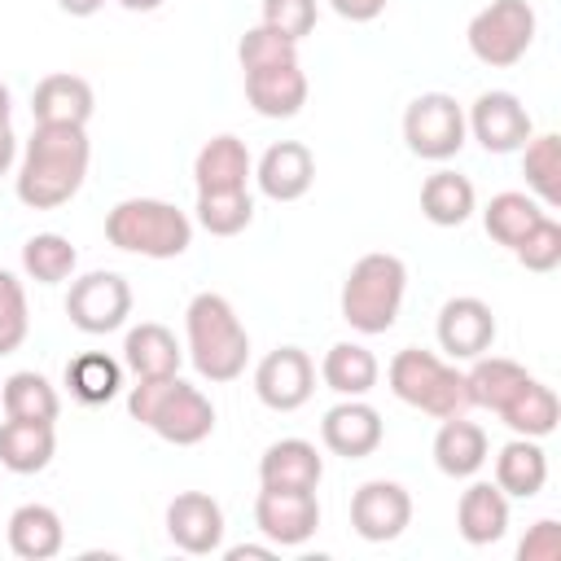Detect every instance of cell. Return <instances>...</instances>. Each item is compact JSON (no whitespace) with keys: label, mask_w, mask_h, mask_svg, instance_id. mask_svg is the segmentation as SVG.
I'll list each match as a JSON object with an SVG mask.
<instances>
[{"label":"cell","mask_w":561,"mask_h":561,"mask_svg":"<svg viewBox=\"0 0 561 561\" xmlns=\"http://www.w3.org/2000/svg\"><path fill=\"white\" fill-rule=\"evenodd\" d=\"M127 412L149 425L162 443H175V447H193L202 438H210L215 430V408L210 399L180 381L175 373L171 377H136L131 394H127Z\"/></svg>","instance_id":"obj_2"},{"label":"cell","mask_w":561,"mask_h":561,"mask_svg":"<svg viewBox=\"0 0 561 561\" xmlns=\"http://www.w3.org/2000/svg\"><path fill=\"white\" fill-rule=\"evenodd\" d=\"M13 158H18V140H13V131H9V123L0 127V175L13 167Z\"/></svg>","instance_id":"obj_45"},{"label":"cell","mask_w":561,"mask_h":561,"mask_svg":"<svg viewBox=\"0 0 561 561\" xmlns=\"http://www.w3.org/2000/svg\"><path fill=\"white\" fill-rule=\"evenodd\" d=\"M66 548V526L48 504H22L9 517V552L22 561H48Z\"/></svg>","instance_id":"obj_23"},{"label":"cell","mask_w":561,"mask_h":561,"mask_svg":"<svg viewBox=\"0 0 561 561\" xmlns=\"http://www.w3.org/2000/svg\"><path fill=\"white\" fill-rule=\"evenodd\" d=\"M237 61H241V70H263V66H285V61H298V44L294 39H285L280 31H272V26H250L245 35H241V44H237Z\"/></svg>","instance_id":"obj_38"},{"label":"cell","mask_w":561,"mask_h":561,"mask_svg":"<svg viewBox=\"0 0 561 561\" xmlns=\"http://www.w3.org/2000/svg\"><path fill=\"white\" fill-rule=\"evenodd\" d=\"M66 386H70V394L79 403H92L96 408V403H110L118 394L123 368L110 355H101V351H83V355H75L66 364Z\"/></svg>","instance_id":"obj_33"},{"label":"cell","mask_w":561,"mask_h":561,"mask_svg":"<svg viewBox=\"0 0 561 561\" xmlns=\"http://www.w3.org/2000/svg\"><path fill=\"white\" fill-rule=\"evenodd\" d=\"M75 263H79V254H75V245H70L61 232H35V237L22 245V272H26L31 280H39V285L66 280V276L75 272Z\"/></svg>","instance_id":"obj_36"},{"label":"cell","mask_w":561,"mask_h":561,"mask_svg":"<svg viewBox=\"0 0 561 561\" xmlns=\"http://www.w3.org/2000/svg\"><path fill=\"white\" fill-rule=\"evenodd\" d=\"M456 530L465 543L486 548L508 530V495L495 482H473L456 504Z\"/></svg>","instance_id":"obj_22"},{"label":"cell","mask_w":561,"mask_h":561,"mask_svg":"<svg viewBox=\"0 0 561 561\" xmlns=\"http://www.w3.org/2000/svg\"><path fill=\"white\" fill-rule=\"evenodd\" d=\"M263 26L298 44L316 26V0H263Z\"/></svg>","instance_id":"obj_41"},{"label":"cell","mask_w":561,"mask_h":561,"mask_svg":"<svg viewBox=\"0 0 561 561\" xmlns=\"http://www.w3.org/2000/svg\"><path fill=\"white\" fill-rule=\"evenodd\" d=\"M465 127L473 131V140L486 149V153H513L522 149L535 131H530V114L526 105L513 96V92H482L473 105H469V118Z\"/></svg>","instance_id":"obj_13"},{"label":"cell","mask_w":561,"mask_h":561,"mask_svg":"<svg viewBox=\"0 0 561 561\" xmlns=\"http://www.w3.org/2000/svg\"><path fill=\"white\" fill-rule=\"evenodd\" d=\"M377 355L359 342H333L324 351V364H320V377L333 394L342 399H364L373 386H377Z\"/></svg>","instance_id":"obj_28"},{"label":"cell","mask_w":561,"mask_h":561,"mask_svg":"<svg viewBox=\"0 0 561 561\" xmlns=\"http://www.w3.org/2000/svg\"><path fill=\"white\" fill-rule=\"evenodd\" d=\"M254 219V202L245 188H232V193H197V224L210 232V237H237L245 232Z\"/></svg>","instance_id":"obj_37"},{"label":"cell","mask_w":561,"mask_h":561,"mask_svg":"<svg viewBox=\"0 0 561 561\" xmlns=\"http://www.w3.org/2000/svg\"><path fill=\"white\" fill-rule=\"evenodd\" d=\"M57 4H61L70 18H92V13H96L105 0H57Z\"/></svg>","instance_id":"obj_46"},{"label":"cell","mask_w":561,"mask_h":561,"mask_svg":"<svg viewBox=\"0 0 561 561\" xmlns=\"http://www.w3.org/2000/svg\"><path fill=\"white\" fill-rule=\"evenodd\" d=\"M53 451H57L53 421H18V416L0 421V465L9 473H39V469H48Z\"/></svg>","instance_id":"obj_24"},{"label":"cell","mask_w":561,"mask_h":561,"mask_svg":"<svg viewBox=\"0 0 561 561\" xmlns=\"http://www.w3.org/2000/svg\"><path fill=\"white\" fill-rule=\"evenodd\" d=\"M0 403H4V416H18V421H57V412H61V399L48 386V377H39L31 368L13 373L4 381Z\"/></svg>","instance_id":"obj_35"},{"label":"cell","mask_w":561,"mask_h":561,"mask_svg":"<svg viewBox=\"0 0 561 561\" xmlns=\"http://www.w3.org/2000/svg\"><path fill=\"white\" fill-rule=\"evenodd\" d=\"M478 206V193L465 175L456 171H434L425 184H421V215L438 228H460Z\"/></svg>","instance_id":"obj_31"},{"label":"cell","mask_w":561,"mask_h":561,"mask_svg":"<svg viewBox=\"0 0 561 561\" xmlns=\"http://www.w3.org/2000/svg\"><path fill=\"white\" fill-rule=\"evenodd\" d=\"M66 316L79 333H114L131 316V285L118 272H88L70 280L66 294Z\"/></svg>","instance_id":"obj_9"},{"label":"cell","mask_w":561,"mask_h":561,"mask_svg":"<svg viewBox=\"0 0 561 561\" xmlns=\"http://www.w3.org/2000/svg\"><path fill=\"white\" fill-rule=\"evenodd\" d=\"M539 219H543V206H539L535 197H526V193H495V197L486 202V210H482L486 237L500 241V245H508V250H513Z\"/></svg>","instance_id":"obj_32"},{"label":"cell","mask_w":561,"mask_h":561,"mask_svg":"<svg viewBox=\"0 0 561 561\" xmlns=\"http://www.w3.org/2000/svg\"><path fill=\"white\" fill-rule=\"evenodd\" d=\"M557 557H561V526L552 517H543L517 543V561H557Z\"/></svg>","instance_id":"obj_42"},{"label":"cell","mask_w":561,"mask_h":561,"mask_svg":"<svg viewBox=\"0 0 561 561\" xmlns=\"http://www.w3.org/2000/svg\"><path fill=\"white\" fill-rule=\"evenodd\" d=\"M4 123H9V88L0 83V127H4Z\"/></svg>","instance_id":"obj_48"},{"label":"cell","mask_w":561,"mask_h":561,"mask_svg":"<svg viewBox=\"0 0 561 561\" xmlns=\"http://www.w3.org/2000/svg\"><path fill=\"white\" fill-rule=\"evenodd\" d=\"M543 482H548V456H543L539 438H522L517 434L513 443L500 447V456H495V486L504 495L530 500V495L543 491Z\"/></svg>","instance_id":"obj_26"},{"label":"cell","mask_w":561,"mask_h":561,"mask_svg":"<svg viewBox=\"0 0 561 561\" xmlns=\"http://www.w3.org/2000/svg\"><path fill=\"white\" fill-rule=\"evenodd\" d=\"M329 4H333V13L346 18V22H373V18H381V9H386V0H329Z\"/></svg>","instance_id":"obj_43"},{"label":"cell","mask_w":561,"mask_h":561,"mask_svg":"<svg viewBox=\"0 0 561 561\" xmlns=\"http://www.w3.org/2000/svg\"><path fill=\"white\" fill-rule=\"evenodd\" d=\"M434 333H438V346L451 359H478L495 342V316H491V307L482 298L460 294V298H447L443 302Z\"/></svg>","instance_id":"obj_15"},{"label":"cell","mask_w":561,"mask_h":561,"mask_svg":"<svg viewBox=\"0 0 561 561\" xmlns=\"http://www.w3.org/2000/svg\"><path fill=\"white\" fill-rule=\"evenodd\" d=\"M254 526L267 535L276 548H298L316 535L320 526V500L316 491H285V486H263L254 500Z\"/></svg>","instance_id":"obj_11"},{"label":"cell","mask_w":561,"mask_h":561,"mask_svg":"<svg viewBox=\"0 0 561 561\" xmlns=\"http://www.w3.org/2000/svg\"><path fill=\"white\" fill-rule=\"evenodd\" d=\"M513 434H522V438H548L552 430H557V416H561V403H557V394H552V386H543V381H526L500 412H495Z\"/></svg>","instance_id":"obj_30"},{"label":"cell","mask_w":561,"mask_h":561,"mask_svg":"<svg viewBox=\"0 0 561 561\" xmlns=\"http://www.w3.org/2000/svg\"><path fill=\"white\" fill-rule=\"evenodd\" d=\"M245 101L263 118H294L307 105V75L298 61L245 70Z\"/></svg>","instance_id":"obj_18"},{"label":"cell","mask_w":561,"mask_h":561,"mask_svg":"<svg viewBox=\"0 0 561 561\" xmlns=\"http://www.w3.org/2000/svg\"><path fill=\"white\" fill-rule=\"evenodd\" d=\"M123 359L136 377H171L180 373V346H175V333L167 324H136L123 342Z\"/></svg>","instance_id":"obj_29"},{"label":"cell","mask_w":561,"mask_h":561,"mask_svg":"<svg viewBox=\"0 0 561 561\" xmlns=\"http://www.w3.org/2000/svg\"><path fill=\"white\" fill-rule=\"evenodd\" d=\"M188 359L206 381H237L250 359V333L224 294H197L184 311Z\"/></svg>","instance_id":"obj_3"},{"label":"cell","mask_w":561,"mask_h":561,"mask_svg":"<svg viewBox=\"0 0 561 561\" xmlns=\"http://www.w3.org/2000/svg\"><path fill=\"white\" fill-rule=\"evenodd\" d=\"M26 333H31V311L22 280L0 267V355H13L26 342Z\"/></svg>","instance_id":"obj_39"},{"label":"cell","mask_w":561,"mask_h":561,"mask_svg":"<svg viewBox=\"0 0 561 561\" xmlns=\"http://www.w3.org/2000/svg\"><path fill=\"white\" fill-rule=\"evenodd\" d=\"M465 39L482 66H495V70L517 66L535 44V9L526 0H491L486 9L473 13Z\"/></svg>","instance_id":"obj_7"},{"label":"cell","mask_w":561,"mask_h":561,"mask_svg":"<svg viewBox=\"0 0 561 561\" xmlns=\"http://www.w3.org/2000/svg\"><path fill=\"white\" fill-rule=\"evenodd\" d=\"M513 254H517V263H522L526 272H552V267H561V224H557L552 215H543V219L513 245Z\"/></svg>","instance_id":"obj_40"},{"label":"cell","mask_w":561,"mask_h":561,"mask_svg":"<svg viewBox=\"0 0 561 561\" xmlns=\"http://www.w3.org/2000/svg\"><path fill=\"white\" fill-rule=\"evenodd\" d=\"M228 561H272L276 557V543H237L224 552Z\"/></svg>","instance_id":"obj_44"},{"label":"cell","mask_w":561,"mask_h":561,"mask_svg":"<svg viewBox=\"0 0 561 561\" xmlns=\"http://www.w3.org/2000/svg\"><path fill=\"white\" fill-rule=\"evenodd\" d=\"M92 83L79 79V75H44L31 92V114L35 123H70V127H83L92 118Z\"/></svg>","instance_id":"obj_21"},{"label":"cell","mask_w":561,"mask_h":561,"mask_svg":"<svg viewBox=\"0 0 561 561\" xmlns=\"http://www.w3.org/2000/svg\"><path fill=\"white\" fill-rule=\"evenodd\" d=\"M254 180H259L263 197H272V202H298L311 188V180H316V158H311V149L302 140H276L259 158Z\"/></svg>","instance_id":"obj_17"},{"label":"cell","mask_w":561,"mask_h":561,"mask_svg":"<svg viewBox=\"0 0 561 561\" xmlns=\"http://www.w3.org/2000/svg\"><path fill=\"white\" fill-rule=\"evenodd\" d=\"M316 390V364L302 346H276L254 368V394L272 412H298Z\"/></svg>","instance_id":"obj_10"},{"label":"cell","mask_w":561,"mask_h":561,"mask_svg":"<svg viewBox=\"0 0 561 561\" xmlns=\"http://www.w3.org/2000/svg\"><path fill=\"white\" fill-rule=\"evenodd\" d=\"M408 267L399 254H364L342 280V320L359 333H386L399 320Z\"/></svg>","instance_id":"obj_5"},{"label":"cell","mask_w":561,"mask_h":561,"mask_svg":"<svg viewBox=\"0 0 561 561\" xmlns=\"http://www.w3.org/2000/svg\"><path fill=\"white\" fill-rule=\"evenodd\" d=\"M530 381V373L517 364V359H504V355H478L473 368L465 373V390H469V408H486V412H500L522 386Z\"/></svg>","instance_id":"obj_27"},{"label":"cell","mask_w":561,"mask_h":561,"mask_svg":"<svg viewBox=\"0 0 561 561\" xmlns=\"http://www.w3.org/2000/svg\"><path fill=\"white\" fill-rule=\"evenodd\" d=\"M434 465L447 478H473L486 465V430L465 416H447L434 434Z\"/></svg>","instance_id":"obj_25"},{"label":"cell","mask_w":561,"mask_h":561,"mask_svg":"<svg viewBox=\"0 0 561 561\" xmlns=\"http://www.w3.org/2000/svg\"><path fill=\"white\" fill-rule=\"evenodd\" d=\"M167 535L188 557H210L224 548V508L206 491H180L167 504Z\"/></svg>","instance_id":"obj_14"},{"label":"cell","mask_w":561,"mask_h":561,"mask_svg":"<svg viewBox=\"0 0 561 561\" xmlns=\"http://www.w3.org/2000/svg\"><path fill=\"white\" fill-rule=\"evenodd\" d=\"M88 131L70 127V123H35L26 149H22V167H18V202L31 210H53L66 206L88 175Z\"/></svg>","instance_id":"obj_1"},{"label":"cell","mask_w":561,"mask_h":561,"mask_svg":"<svg viewBox=\"0 0 561 561\" xmlns=\"http://www.w3.org/2000/svg\"><path fill=\"white\" fill-rule=\"evenodd\" d=\"M390 390L408 403V408H421L425 416H465L469 412V390H465V373H456L447 359H438L434 351H421V346H403L390 368Z\"/></svg>","instance_id":"obj_6"},{"label":"cell","mask_w":561,"mask_h":561,"mask_svg":"<svg viewBox=\"0 0 561 561\" xmlns=\"http://www.w3.org/2000/svg\"><path fill=\"white\" fill-rule=\"evenodd\" d=\"M381 412L364 399H342L320 421V443L342 460H364L381 447Z\"/></svg>","instance_id":"obj_16"},{"label":"cell","mask_w":561,"mask_h":561,"mask_svg":"<svg viewBox=\"0 0 561 561\" xmlns=\"http://www.w3.org/2000/svg\"><path fill=\"white\" fill-rule=\"evenodd\" d=\"M522 175H526V184L535 188V197L543 206L561 202V136L557 131L530 136L522 145Z\"/></svg>","instance_id":"obj_34"},{"label":"cell","mask_w":561,"mask_h":561,"mask_svg":"<svg viewBox=\"0 0 561 561\" xmlns=\"http://www.w3.org/2000/svg\"><path fill=\"white\" fill-rule=\"evenodd\" d=\"M105 241L145 259H180L193 245V219L158 197H127L105 215Z\"/></svg>","instance_id":"obj_4"},{"label":"cell","mask_w":561,"mask_h":561,"mask_svg":"<svg viewBox=\"0 0 561 561\" xmlns=\"http://www.w3.org/2000/svg\"><path fill=\"white\" fill-rule=\"evenodd\" d=\"M465 110L456 105V96L447 92H421L408 110H403V140L416 158L430 162H447L460 153L465 145Z\"/></svg>","instance_id":"obj_8"},{"label":"cell","mask_w":561,"mask_h":561,"mask_svg":"<svg viewBox=\"0 0 561 561\" xmlns=\"http://www.w3.org/2000/svg\"><path fill=\"white\" fill-rule=\"evenodd\" d=\"M412 522V495L399 486V482H386V478H373L364 482L355 495H351V526L359 539L368 543H390L408 530Z\"/></svg>","instance_id":"obj_12"},{"label":"cell","mask_w":561,"mask_h":561,"mask_svg":"<svg viewBox=\"0 0 561 561\" xmlns=\"http://www.w3.org/2000/svg\"><path fill=\"white\" fill-rule=\"evenodd\" d=\"M254 175V162H250V149L245 140L237 136H210L197 158H193V180H197V193H232V188H245V180Z\"/></svg>","instance_id":"obj_20"},{"label":"cell","mask_w":561,"mask_h":561,"mask_svg":"<svg viewBox=\"0 0 561 561\" xmlns=\"http://www.w3.org/2000/svg\"><path fill=\"white\" fill-rule=\"evenodd\" d=\"M118 4H123V9H131V13H153L162 0H118Z\"/></svg>","instance_id":"obj_47"},{"label":"cell","mask_w":561,"mask_h":561,"mask_svg":"<svg viewBox=\"0 0 561 561\" xmlns=\"http://www.w3.org/2000/svg\"><path fill=\"white\" fill-rule=\"evenodd\" d=\"M324 478V460L307 438H280L259 456V486L285 491H316Z\"/></svg>","instance_id":"obj_19"}]
</instances>
